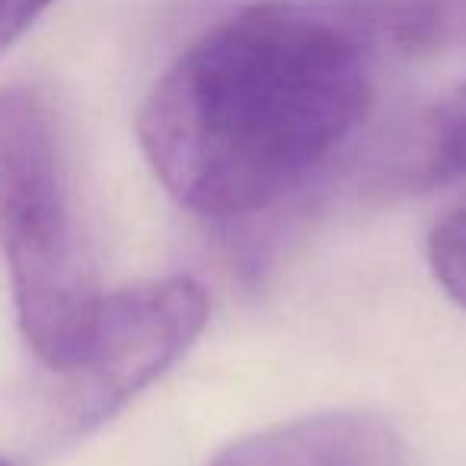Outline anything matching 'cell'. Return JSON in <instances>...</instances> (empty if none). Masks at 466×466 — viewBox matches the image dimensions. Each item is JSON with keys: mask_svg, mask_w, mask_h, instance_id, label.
Returning a JSON list of instances; mask_svg holds the SVG:
<instances>
[{"mask_svg": "<svg viewBox=\"0 0 466 466\" xmlns=\"http://www.w3.org/2000/svg\"><path fill=\"white\" fill-rule=\"evenodd\" d=\"M374 33L355 0H268L201 33L147 93L137 137L179 205L259 214L298 192L364 125Z\"/></svg>", "mask_w": 466, "mask_h": 466, "instance_id": "obj_1", "label": "cell"}, {"mask_svg": "<svg viewBox=\"0 0 466 466\" xmlns=\"http://www.w3.org/2000/svg\"><path fill=\"white\" fill-rule=\"evenodd\" d=\"M0 256L29 349L55 370L80 358L103 300L74 201L67 137L46 90H0Z\"/></svg>", "mask_w": 466, "mask_h": 466, "instance_id": "obj_2", "label": "cell"}, {"mask_svg": "<svg viewBox=\"0 0 466 466\" xmlns=\"http://www.w3.org/2000/svg\"><path fill=\"white\" fill-rule=\"evenodd\" d=\"M205 323L208 294L186 275L106 294L84 351L65 370L67 431H90L112 419L192 349Z\"/></svg>", "mask_w": 466, "mask_h": 466, "instance_id": "obj_3", "label": "cell"}, {"mask_svg": "<svg viewBox=\"0 0 466 466\" xmlns=\"http://www.w3.org/2000/svg\"><path fill=\"white\" fill-rule=\"evenodd\" d=\"M208 466H406V447L368 412H319L224 447Z\"/></svg>", "mask_w": 466, "mask_h": 466, "instance_id": "obj_4", "label": "cell"}, {"mask_svg": "<svg viewBox=\"0 0 466 466\" xmlns=\"http://www.w3.org/2000/svg\"><path fill=\"white\" fill-rule=\"evenodd\" d=\"M421 167L428 176H466V86L428 118Z\"/></svg>", "mask_w": 466, "mask_h": 466, "instance_id": "obj_5", "label": "cell"}, {"mask_svg": "<svg viewBox=\"0 0 466 466\" xmlns=\"http://www.w3.org/2000/svg\"><path fill=\"white\" fill-rule=\"evenodd\" d=\"M428 262L441 288L466 310V208L447 214L431 230Z\"/></svg>", "mask_w": 466, "mask_h": 466, "instance_id": "obj_6", "label": "cell"}, {"mask_svg": "<svg viewBox=\"0 0 466 466\" xmlns=\"http://www.w3.org/2000/svg\"><path fill=\"white\" fill-rule=\"evenodd\" d=\"M58 0H0V55L14 48Z\"/></svg>", "mask_w": 466, "mask_h": 466, "instance_id": "obj_7", "label": "cell"}, {"mask_svg": "<svg viewBox=\"0 0 466 466\" xmlns=\"http://www.w3.org/2000/svg\"><path fill=\"white\" fill-rule=\"evenodd\" d=\"M0 466H10V463H7V460H0Z\"/></svg>", "mask_w": 466, "mask_h": 466, "instance_id": "obj_8", "label": "cell"}]
</instances>
